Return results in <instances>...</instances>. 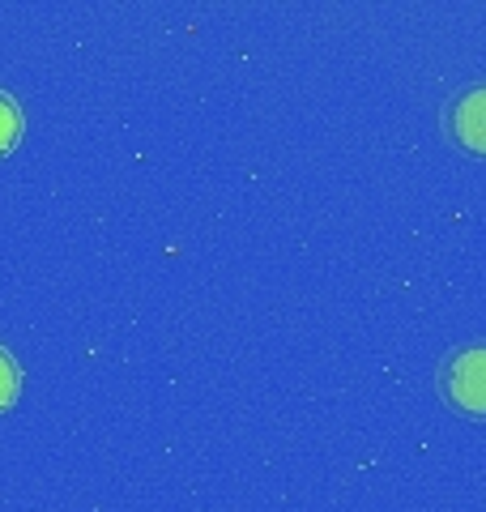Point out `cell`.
Here are the masks:
<instances>
[{
  "label": "cell",
  "mask_w": 486,
  "mask_h": 512,
  "mask_svg": "<svg viewBox=\"0 0 486 512\" xmlns=\"http://www.w3.org/2000/svg\"><path fill=\"white\" fill-rule=\"evenodd\" d=\"M440 389L461 414L486 419V346H461L440 367Z\"/></svg>",
  "instance_id": "obj_1"
},
{
  "label": "cell",
  "mask_w": 486,
  "mask_h": 512,
  "mask_svg": "<svg viewBox=\"0 0 486 512\" xmlns=\"http://www.w3.org/2000/svg\"><path fill=\"white\" fill-rule=\"evenodd\" d=\"M444 124H448V137L465 154H486V82L461 90L444 107Z\"/></svg>",
  "instance_id": "obj_2"
},
{
  "label": "cell",
  "mask_w": 486,
  "mask_h": 512,
  "mask_svg": "<svg viewBox=\"0 0 486 512\" xmlns=\"http://www.w3.org/2000/svg\"><path fill=\"white\" fill-rule=\"evenodd\" d=\"M18 137H22V107L13 94L0 90V154H9L18 146Z\"/></svg>",
  "instance_id": "obj_3"
},
{
  "label": "cell",
  "mask_w": 486,
  "mask_h": 512,
  "mask_svg": "<svg viewBox=\"0 0 486 512\" xmlns=\"http://www.w3.org/2000/svg\"><path fill=\"white\" fill-rule=\"evenodd\" d=\"M18 384H22L18 363H13V355L0 346V410L13 406V397H18Z\"/></svg>",
  "instance_id": "obj_4"
}]
</instances>
